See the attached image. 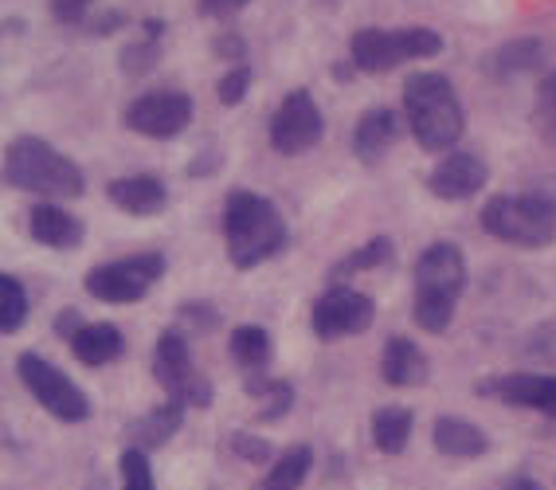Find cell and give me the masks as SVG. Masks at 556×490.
Listing matches in <instances>:
<instances>
[{"label": "cell", "instance_id": "cell-1", "mask_svg": "<svg viewBox=\"0 0 556 490\" xmlns=\"http://www.w3.org/2000/svg\"><path fill=\"white\" fill-rule=\"evenodd\" d=\"M219 228H224V248H228L231 267L239 271H251L258 263L275 260L290 243L287 221L275 209V201H267V197H258L251 189H231L224 197Z\"/></svg>", "mask_w": 556, "mask_h": 490}, {"label": "cell", "instance_id": "cell-2", "mask_svg": "<svg viewBox=\"0 0 556 490\" xmlns=\"http://www.w3.org/2000/svg\"><path fill=\"white\" fill-rule=\"evenodd\" d=\"M404 114L407 130L416 134L419 150L455 153L458 138L467 130V114L455 95V83L439 71H416L404 79Z\"/></svg>", "mask_w": 556, "mask_h": 490}, {"label": "cell", "instance_id": "cell-3", "mask_svg": "<svg viewBox=\"0 0 556 490\" xmlns=\"http://www.w3.org/2000/svg\"><path fill=\"white\" fill-rule=\"evenodd\" d=\"M412 282H416V299H412L416 326L428 334H443L455 322V306L467 290V260H463L458 243L439 240L424 248L416 271H412Z\"/></svg>", "mask_w": 556, "mask_h": 490}, {"label": "cell", "instance_id": "cell-4", "mask_svg": "<svg viewBox=\"0 0 556 490\" xmlns=\"http://www.w3.org/2000/svg\"><path fill=\"white\" fill-rule=\"evenodd\" d=\"M4 185L9 189L31 192V197H60V201H75L87 192V177L67 153H60L43 138H12L4 146Z\"/></svg>", "mask_w": 556, "mask_h": 490}, {"label": "cell", "instance_id": "cell-5", "mask_svg": "<svg viewBox=\"0 0 556 490\" xmlns=\"http://www.w3.org/2000/svg\"><path fill=\"white\" fill-rule=\"evenodd\" d=\"M482 228L502 243L541 251L556 240V201L548 192H502L482 209Z\"/></svg>", "mask_w": 556, "mask_h": 490}, {"label": "cell", "instance_id": "cell-6", "mask_svg": "<svg viewBox=\"0 0 556 490\" xmlns=\"http://www.w3.org/2000/svg\"><path fill=\"white\" fill-rule=\"evenodd\" d=\"M443 36L435 28H361L349 36V60L365 75H388L407 60H435Z\"/></svg>", "mask_w": 556, "mask_h": 490}, {"label": "cell", "instance_id": "cell-7", "mask_svg": "<svg viewBox=\"0 0 556 490\" xmlns=\"http://www.w3.org/2000/svg\"><path fill=\"white\" fill-rule=\"evenodd\" d=\"M165 275V255L157 251H141V255H126V260L99 263V267L87 271V287L90 299L110 302V306H129V302H141Z\"/></svg>", "mask_w": 556, "mask_h": 490}, {"label": "cell", "instance_id": "cell-8", "mask_svg": "<svg viewBox=\"0 0 556 490\" xmlns=\"http://www.w3.org/2000/svg\"><path fill=\"white\" fill-rule=\"evenodd\" d=\"M153 380H157L169 401H180L185 409H208L212 380L192 365L189 338L173 326L153 345Z\"/></svg>", "mask_w": 556, "mask_h": 490}, {"label": "cell", "instance_id": "cell-9", "mask_svg": "<svg viewBox=\"0 0 556 490\" xmlns=\"http://www.w3.org/2000/svg\"><path fill=\"white\" fill-rule=\"evenodd\" d=\"M16 373H21V380L28 385L31 397L40 401V409H48L55 420L83 424L90 416L87 392H83L63 369H55L48 357H40V353H21V357H16Z\"/></svg>", "mask_w": 556, "mask_h": 490}, {"label": "cell", "instance_id": "cell-10", "mask_svg": "<svg viewBox=\"0 0 556 490\" xmlns=\"http://www.w3.org/2000/svg\"><path fill=\"white\" fill-rule=\"evenodd\" d=\"M270 150L282 158H302L326 138V118H321L318 99L306 87H294L287 99L278 102L275 118H270Z\"/></svg>", "mask_w": 556, "mask_h": 490}, {"label": "cell", "instance_id": "cell-11", "mask_svg": "<svg viewBox=\"0 0 556 490\" xmlns=\"http://www.w3.org/2000/svg\"><path fill=\"white\" fill-rule=\"evenodd\" d=\"M192 114H197V106L185 90H146L122 111V122H126V130L141 134V138L169 141L189 130Z\"/></svg>", "mask_w": 556, "mask_h": 490}, {"label": "cell", "instance_id": "cell-12", "mask_svg": "<svg viewBox=\"0 0 556 490\" xmlns=\"http://www.w3.org/2000/svg\"><path fill=\"white\" fill-rule=\"evenodd\" d=\"M377 318V302L361 294L353 287H329L314 299V311H309V326L321 341H341L353 338V334H365Z\"/></svg>", "mask_w": 556, "mask_h": 490}, {"label": "cell", "instance_id": "cell-13", "mask_svg": "<svg viewBox=\"0 0 556 490\" xmlns=\"http://www.w3.org/2000/svg\"><path fill=\"white\" fill-rule=\"evenodd\" d=\"M482 397H494L514 409L541 412L548 420H556V377L553 373H506V377H490L478 385Z\"/></svg>", "mask_w": 556, "mask_h": 490}, {"label": "cell", "instance_id": "cell-14", "mask_svg": "<svg viewBox=\"0 0 556 490\" xmlns=\"http://www.w3.org/2000/svg\"><path fill=\"white\" fill-rule=\"evenodd\" d=\"M486 180H490L486 161L478 158V153L455 150V153H443V161L428 173V189L439 201H470V197H478V192L486 189Z\"/></svg>", "mask_w": 556, "mask_h": 490}, {"label": "cell", "instance_id": "cell-15", "mask_svg": "<svg viewBox=\"0 0 556 490\" xmlns=\"http://www.w3.org/2000/svg\"><path fill=\"white\" fill-rule=\"evenodd\" d=\"M110 204L126 216H157L169 209V189L165 180L153 173H129V177H114L106 185Z\"/></svg>", "mask_w": 556, "mask_h": 490}, {"label": "cell", "instance_id": "cell-16", "mask_svg": "<svg viewBox=\"0 0 556 490\" xmlns=\"http://www.w3.org/2000/svg\"><path fill=\"white\" fill-rule=\"evenodd\" d=\"M396 138H400L396 114L388 111V106H372V111H365L357 118L349 146H353V158H357V161H365V165H377V161H384V153L396 146Z\"/></svg>", "mask_w": 556, "mask_h": 490}, {"label": "cell", "instance_id": "cell-17", "mask_svg": "<svg viewBox=\"0 0 556 490\" xmlns=\"http://www.w3.org/2000/svg\"><path fill=\"white\" fill-rule=\"evenodd\" d=\"M28 236L36 243H43V248H51V251H75L87 231H83L79 216H71V212L60 209V204L40 201L36 209L28 212Z\"/></svg>", "mask_w": 556, "mask_h": 490}, {"label": "cell", "instance_id": "cell-18", "mask_svg": "<svg viewBox=\"0 0 556 490\" xmlns=\"http://www.w3.org/2000/svg\"><path fill=\"white\" fill-rule=\"evenodd\" d=\"M380 377L392 389H419V385H428L431 365L412 338H388L384 357H380Z\"/></svg>", "mask_w": 556, "mask_h": 490}, {"label": "cell", "instance_id": "cell-19", "mask_svg": "<svg viewBox=\"0 0 556 490\" xmlns=\"http://www.w3.org/2000/svg\"><path fill=\"white\" fill-rule=\"evenodd\" d=\"M431 440H435V451H443L451 460H478L490 451L486 431L463 420V416H439L435 428H431Z\"/></svg>", "mask_w": 556, "mask_h": 490}, {"label": "cell", "instance_id": "cell-20", "mask_svg": "<svg viewBox=\"0 0 556 490\" xmlns=\"http://www.w3.org/2000/svg\"><path fill=\"white\" fill-rule=\"evenodd\" d=\"M161 51H165V21L150 16V21H141V36L138 40H129L118 55V67L126 79H141V75H150L153 67L161 63Z\"/></svg>", "mask_w": 556, "mask_h": 490}, {"label": "cell", "instance_id": "cell-21", "mask_svg": "<svg viewBox=\"0 0 556 490\" xmlns=\"http://www.w3.org/2000/svg\"><path fill=\"white\" fill-rule=\"evenodd\" d=\"M71 350L83 365H110V361H118L126 353V338H122L118 326H110V322H87L75 341H71Z\"/></svg>", "mask_w": 556, "mask_h": 490}, {"label": "cell", "instance_id": "cell-22", "mask_svg": "<svg viewBox=\"0 0 556 490\" xmlns=\"http://www.w3.org/2000/svg\"><path fill=\"white\" fill-rule=\"evenodd\" d=\"M180 420H185V404L165 397V404H157V409H150L141 420L129 424V440H134L129 448H141V451L161 448L165 440H173V436H177Z\"/></svg>", "mask_w": 556, "mask_h": 490}, {"label": "cell", "instance_id": "cell-23", "mask_svg": "<svg viewBox=\"0 0 556 490\" xmlns=\"http://www.w3.org/2000/svg\"><path fill=\"white\" fill-rule=\"evenodd\" d=\"M231 345V357H236V365L248 377H263L270 365V357H275V345H270V334L263 330V326H236L228 338Z\"/></svg>", "mask_w": 556, "mask_h": 490}, {"label": "cell", "instance_id": "cell-24", "mask_svg": "<svg viewBox=\"0 0 556 490\" xmlns=\"http://www.w3.org/2000/svg\"><path fill=\"white\" fill-rule=\"evenodd\" d=\"M412 428H416V416L404 404H384L372 412V443L384 455H400L412 440Z\"/></svg>", "mask_w": 556, "mask_h": 490}, {"label": "cell", "instance_id": "cell-25", "mask_svg": "<svg viewBox=\"0 0 556 490\" xmlns=\"http://www.w3.org/2000/svg\"><path fill=\"white\" fill-rule=\"evenodd\" d=\"M545 63V43L536 36H521V40H509L490 55V71L497 79H509V75H526Z\"/></svg>", "mask_w": 556, "mask_h": 490}, {"label": "cell", "instance_id": "cell-26", "mask_svg": "<svg viewBox=\"0 0 556 490\" xmlns=\"http://www.w3.org/2000/svg\"><path fill=\"white\" fill-rule=\"evenodd\" d=\"M243 389H248V397L258 401V420L263 424L282 420V416L294 409V385H290V380H275L263 373V377L243 380Z\"/></svg>", "mask_w": 556, "mask_h": 490}, {"label": "cell", "instance_id": "cell-27", "mask_svg": "<svg viewBox=\"0 0 556 490\" xmlns=\"http://www.w3.org/2000/svg\"><path fill=\"white\" fill-rule=\"evenodd\" d=\"M392 255H396V243L388 240V236H377V240H368L365 248L349 251L345 260L329 271V282H333V287H345V279H353V275H365V271L388 267V263H392Z\"/></svg>", "mask_w": 556, "mask_h": 490}, {"label": "cell", "instance_id": "cell-28", "mask_svg": "<svg viewBox=\"0 0 556 490\" xmlns=\"http://www.w3.org/2000/svg\"><path fill=\"white\" fill-rule=\"evenodd\" d=\"M309 467H314V451L306 443H299V448L278 455V463L267 470V479L258 482V490H299L306 482Z\"/></svg>", "mask_w": 556, "mask_h": 490}, {"label": "cell", "instance_id": "cell-29", "mask_svg": "<svg viewBox=\"0 0 556 490\" xmlns=\"http://www.w3.org/2000/svg\"><path fill=\"white\" fill-rule=\"evenodd\" d=\"M24 318H28V290L16 275H0V334L12 338V334L24 330Z\"/></svg>", "mask_w": 556, "mask_h": 490}, {"label": "cell", "instance_id": "cell-30", "mask_svg": "<svg viewBox=\"0 0 556 490\" xmlns=\"http://www.w3.org/2000/svg\"><path fill=\"white\" fill-rule=\"evenodd\" d=\"M533 130L556 146V67L545 71V79L536 87V102H533Z\"/></svg>", "mask_w": 556, "mask_h": 490}, {"label": "cell", "instance_id": "cell-31", "mask_svg": "<svg viewBox=\"0 0 556 490\" xmlns=\"http://www.w3.org/2000/svg\"><path fill=\"white\" fill-rule=\"evenodd\" d=\"M122 490H157L153 482V467H150V455L141 448H126L122 451Z\"/></svg>", "mask_w": 556, "mask_h": 490}, {"label": "cell", "instance_id": "cell-32", "mask_svg": "<svg viewBox=\"0 0 556 490\" xmlns=\"http://www.w3.org/2000/svg\"><path fill=\"white\" fill-rule=\"evenodd\" d=\"M251 83H255V71L248 67V63H239V67H228L224 71V79L216 83V95L224 106H239V102L248 99Z\"/></svg>", "mask_w": 556, "mask_h": 490}, {"label": "cell", "instance_id": "cell-33", "mask_svg": "<svg viewBox=\"0 0 556 490\" xmlns=\"http://www.w3.org/2000/svg\"><path fill=\"white\" fill-rule=\"evenodd\" d=\"M212 51H216V60L231 63V67L248 63V40H243V36H236V32H224V36H216V40H212Z\"/></svg>", "mask_w": 556, "mask_h": 490}, {"label": "cell", "instance_id": "cell-34", "mask_svg": "<svg viewBox=\"0 0 556 490\" xmlns=\"http://www.w3.org/2000/svg\"><path fill=\"white\" fill-rule=\"evenodd\" d=\"M228 448L236 451V455H243L248 463L270 460V443L267 440H255V436H248V431H236V436L228 440Z\"/></svg>", "mask_w": 556, "mask_h": 490}, {"label": "cell", "instance_id": "cell-35", "mask_svg": "<svg viewBox=\"0 0 556 490\" xmlns=\"http://www.w3.org/2000/svg\"><path fill=\"white\" fill-rule=\"evenodd\" d=\"M90 4H94V0H51V12H55V21L67 24V28H83Z\"/></svg>", "mask_w": 556, "mask_h": 490}, {"label": "cell", "instance_id": "cell-36", "mask_svg": "<svg viewBox=\"0 0 556 490\" xmlns=\"http://www.w3.org/2000/svg\"><path fill=\"white\" fill-rule=\"evenodd\" d=\"M251 0H197V12L208 16V21H231V16H239Z\"/></svg>", "mask_w": 556, "mask_h": 490}, {"label": "cell", "instance_id": "cell-37", "mask_svg": "<svg viewBox=\"0 0 556 490\" xmlns=\"http://www.w3.org/2000/svg\"><path fill=\"white\" fill-rule=\"evenodd\" d=\"M126 24H129L126 12H102V16L83 24V32H87V36H114V32L126 28Z\"/></svg>", "mask_w": 556, "mask_h": 490}, {"label": "cell", "instance_id": "cell-38", "mask_svg": "<svg viewBox=\"0 0 556 490\" xmlns=\"http://www.w3.org/2000/svg\"><path fill=\"white\" fill-rule=\"evenodd\" d=\"M180 318L200 326V330H212V326H216V311H212L208 302H185V306H180Z\"/></svg>", "mask_w": 556, "mask_h": 490}, {"label": "cell", "instance_id": "cell-39", "mask_svg": "<svg viewBox=\"0 0 556 490\" xmlns=\"http://www.w3.org/2000/svg\"><path fill=\"white\" fill-rule=\"evenodd\" d=\"M83 326H87V322H83V314L75 311V306L60 311V318H55V334H60L63 341H75V334H79Z\"/></svg>", "mask_w": 556, "mask_h": 490}, {"label": "cell", "instance_id": "cell-40", "mask_svg": "<svg viewBox=\"0 0 556 490\" xmlns=\"http://www.w3.org/2000/svg\"><path fill=\"white\" fill-rule=\"evenodd\" d=\"M216 165H219V153H216V146H208L200 158H192L189 177H208V173H216Z\"/></svg>", "mask_w": 556, "mask_h": 490}, {"label": "cell", "instance_id": "cell-41", "mask_svg": "<svg viewBox=\"0 0 556 490\" xmlns=\"http://www.w3.org/2000/svg\"><path fill=\"white\" fill-rule=\"evenodd\" d=\"M506 490H541V487H536V482L529 479V475H517V479L506 482Z\"/></svg>", "mask_w": 556, "mask_h": 490}, {"label": "cell", "instance_id": "cell-42", "mask_svg": "<svg viewBox=\"0 0 556 490\" xmlns=\"http://www.w3.org/2000/svg\"><path fill=\"white\" fill-rule=\"evenodd\" d=\"M333 75L345 83V79H353V67H349V63H338V71H333Z\"/></svg>", "mask_w": 556, "mask_h": 490}, {"label": "cell", "instance_id": "cell-43", "mask_svg": "<svg viewBox=\"0 0 556 490\" xmlns=\"http://www.w3.org/2000/svg\"><path fill=\"white\" fill-rule=\"evenodd\" d=\"M321 4H333V0H321Z\"/></svg>", "mask_w": 556, "mask_h": 490}]
</instances>
